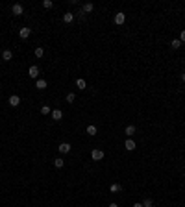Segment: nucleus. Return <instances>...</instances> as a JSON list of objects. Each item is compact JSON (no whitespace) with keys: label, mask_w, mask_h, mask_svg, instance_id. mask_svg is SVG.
<instances>
[{"label":"nucleus","mask_w":185,"mask_h":207,"mask_svg":"<svg viewBox=\"0 0 185 207\" xmlns=\"http://www.w3.org/2000/svg\"><path fill=\"white\" fill-rule=\"evenodd\" d=\"M70 148H72V146H70L69 142H61L57 150H59V154H69V152H70Z\"/></svg>","instance_id":"nucleus-4"},{"label":"nucleus","mask_w":185,"mask_h":207,"mask_svg":"<svg viewBox=\"0 0 185 207\" xmlns=\"http://www.w3.org/2000/svg\"><path fill=\"white\" fill-rule=\"evenodd\" d=\"M28 76L31 78V80H39V67L37 65H31V67L28 69Z\"/></svg>","instance_id":"nucleus-1"},{"label":"nucleus","mask_w":185,"mask_h":207,"mask_svg":"<svg viewBox=\"0 0 185 207\" xmlns=\"http://www.w3.org/2000/svg\"><path fill=\"white\" fill-rule=\"evenodd\" d=\"M52 118L54 120H61L63 118V111H61V109H54V111H52Z\"/></svg>","instance_id":"nucleus-11"},{"label":"nucleus","mask_w":185,"mask_h":207,"mask_svg":"<svg viewBox=\"0 0 185 207\" xmlns=\"http://www.w3.org/2000/svg\"><path fill=\"white\" fill-rule=\"evenodd\" d=\"M133 207H143V204H133Z\"/></svg>","instance_id":"nucleus-26"},{"label":"nucleus","mask_w":185,"mask_h":207,"mask_svg":"<svg viewBox=\"0 0 185 207\" xmlns=\"http://www.w3.org/2000/svg\"><path fill=\"white\" fill-rule=\"evenodd\" d=\"M46 85H48V83H46V80H41V78L35 81V89H45Z\"/></svg>","instance_id":"nucleus-12"},{"label":"nucleus","mask_w":185,"mask_h":207,"mask_svg":"<svg viewBox=\"0 0 185 207\" xmlns=\"http://www.w3.org/2000/svg\"><path fill=\"white\" fill-rule=\"evenodd\" d=\"M135 131H137V128H135V126H128V128L124 130V133L128 135V137H132V135H135Z\"/></svg>","instance_id":"nucleus-13"},{"label":"nucleus","mask_w":185,"mask_h":207,"mask_svg":"<svg viewBox=\"0 0 185 207\" xmlns=\"http://www.w3.org/2000/svg\"><path fill=\"white\" fill-rule=\"evenodd\" d=\"M124 21H126V15L124 13H117L115 15V24H124Z\"/></svg>","instance_id":"nucleus-10"},{"label":"nucleus","mask_w":185,"mask_h":207,"mask_svg":"<svg viewBox=\"0 0 185 207\" xmlns=\"http://www.w3.org/2000/svg\"><path fill=\"white\" fill-rule=\"evenodd\" d=\"M7 102H9V105H11V107H17V105L21 104V98H19L17 95H11V96H9V100H7Z\"/></svg>","instance_id":"nucleus-3"},{"label":"nucleus","mask_w":185,"mask_h":207,"mask_svg":"<svg viewBox=\"0 0 185 207\" xmlns=\"http://www.w3.org/2000/svg\"><path fill=\"white\" fill-rule=\"evenodd\" d=\"M30 33H31L30 28H21V30H19V37H21V39H28Z\"/></svg>","instance_id":"nucleus-5"},{"label":"nucleus","mask_w":185,"mask_h":207,"mask_svg":"<svg viewBox=\"0 0 185 207\" xmlns=\"http://www.w3.org/2000/svg\"><path fill=\"white\" fill-rule=\"evenodd\" d=\"M81 11H83V13H91V11H93V4H91V2L83 4V7H81Z\"/></svg>","instance_id":"nucleus-14"},{"label":"nucleus","mask_w":185,"mask_h":207,"mask_svg":"<svg viewBox=\"0 0 185 207\" xmlns=\"http://www.w3.org/2000/svg\"><path fill=\"white\" fill-rule=\"evenodd\" d=\"M2 59L4 61H11L13 59V52H11V50H4L2 52Z\"/></svg>","instance_id":"nucleus-9"},{"label":"nucleus","mask_w":185,"mask_h":207,"mask_svg":"<svg viewBox=\"0 0 185 207\" xmlns=\"http://www.w3.org/2000/svg\"><path fill=\"white\" fill-rule=\"evenodd\" d=\"M143 207H154V202H152L150 198H146V200L143 202Z\"/></svg>","instance_id":"nucleus-20"},{"label":"nucleus","mask_w":185,"mask_h":207,"mask_svg":"<svg viewBox=\"0 0 185 207\" xmlns=\"http://www.w3.org/2000/svg\"><path fill=\"white\" fill-rule=\"evenodd\" d=\"M35 56H37V57H43V56H45V50H43L41 46H39V48H35Z\"/></svg>","instance_id":"nucleus-21"},{"label":"nucleus","mask_w":185,"mask_h":207,"mask_svg":"<svg viewBox=\"0 0 185 207\" xmlns=\"http://www.w3.org/2000/svg\"><path fill=\"white\" fill-rule=\"evenodd\" d=\"M63 165H65V163H63L61 157H57L56 161H54V166H56V168H63Z\"/></svg>","instance_id":"nucleus-16"},{"label":"nucleus","mask_w":185,"mask_h":207,"mask_svg":"<svg viewBox=\"0 0 185 207\" xmlns=\"http://www.w3.org/2000/svg\"><path fill=\"white\" fill-rule=\"evenodd\" d=\"M135 146H137V144H135V140H133V139H128V140H126V142H124V148H126V150H128V152L135 150Z\"/></svg>","instance_id":"nucleus-6"},{"label":"nucleus","mask_w":185,"mask_h":207,"mask_svg":"<svg viewBox=\"0 0 185 207\" xmlns=\"http://www.w3.org/2000/svg\"><path fill=\"white\" fill-rule=\"evenodd\" d=\"M109 207H119V205H117V204H109Z\"/></svg>","instance_id":"nucleus-27"},{"label":"nucleus","mask_w":185,"mask_h":207,"mask_svg":"<svg viewBox=\"0 0 185 207\" xmlns=\"http://www.w3.org/2000/svg\"><path fill=\"white\" fill-rule=\"evenodd\" d=\"M180 41L185 43V30H182V33H180Z\"/></svg>","instance_id":"nucleus-25"},{"label":"nucleus","mask_w":185,"mask_h":207,"mask_svg":"<svg viewBox=\"0 0 185 207\" xmlns=\"http://www.w3.org/2000/svg\"><path fill=\"white\" fill-rule=\"evenodd\" d=\"M170 46H172L174 50H176V48H180V46H182V41H180V39H174V41L170 43Z\"/></svg>","instance_id":"nucleus-18"},{"label":"nucleus","mask_w":185,"mask_h":207,"mask_svg":"<svg viewBox=\"0 0 185 207\" xmlns=\"http://www.w3.org/2000/svg\"><path fill=\"white\" fill-rule=\"evenodd\" d=\"M87 133L89 135H96V126H93V124H91V126H87Z\"/></svg>","instance_id":"nucleus-19"},{"label":"nucleus","mask_w":185,"mask_h":207,"mask_svg":"<svg viewBox=\"0 0 185 207\" xmlns=\"http://www.w3.org/2000/svg\"><path fill=\"white\" fill-rule=\"evenodd\" d=\"M11 11H13V15H22V11H24V7H22L21 4H13V7H11Z\"/></svg>","instance_id":"nucleus-7"},{"label":"nucleus","mask_w":185,"mask_h":207,"mask_svg":"<svg viewBox=\"0 0 185 207\" xmlns=\"http://www.w3.org/2000/svg\"><path fill=\"white\" fill-rule=\"evenodd\" d=\"M91 157L94 159V161H102V159H104V152L98 150V148H94V150L91 152Z\"/></svg>","instance_id":"nucleus-2"},{"label":"nucleus","mask_w":185,"mask_h":207,"mask_svg":"<svg viewBox=\"0 0 185 207\" xmlns=\"http://www.w3.org/2000/svg\"><path fill=\"white\" fill-rule=\"evenodd\" d=\"M72 21H74V13H70V11H67V13L63 15V22H67V24H70Z\"/></svg>","instance_id":"nucleus-8"},{"label":"nucleus","mask_w":185,"mask_h":207,"mask_svg":"<svg viewBox=\"0 0 185 207\" xmlns=\"http://www.w3.org/2000/svg\"><path fill=\"white\" fill-rule=\"evenodd\" d=\"M120 189H122V187H120V185H119V183H113V185H111V187H109V190H111V192H119V190H120Z\"/></svg>","instance_id":"nucleus-17"},{"label":"nucleus","mask_w":185,"mask_h":207,"mask_svg":"<svg viewBox=\"0 0 185 207\" xmlns=\"http://www.w3.org/2000/svg\"><path fill=\"white\" fill-rule=\"evenodd\" d=\"M41 113H43V115H48V113H52V109H50L48 105H43V107H41Z\"/></svg>","instance_id":"nucleus-22"},{"label":"nucleus","mask_w":185,"mask_h":207,"mask_svg":"<svg viewBox=\"0 0 185 207\" xmlns=\"http://www.w3.org/2000/svg\"><path fill=\"white\" fill-rule=\"evenodd\" d=\"M76 87H78V89H81V91H83V89L87 87V83H85V80H81V78H80V80H76Z\"/></svg>","instance_id":"nucleus-15"},{"label":"nucleus","mask_w":185,"mask_h":207,"mask_svg":"<svg viewBox=\"0 0 185 207\" xmlns=\"http://www.w3.org/2000/svg\"><path fill=\"white\" fill-rule=\"evenodd\" d=\"M52 6H54V4H52V0H45V2H43V7H46V9H50Z\"/></svg>","instance_id":"nucleus-23"},{"label":"nucleus","mask_w":185,"mask_h":207,"mask_svg":"<svg viewBox=\"0 0 185 207\" xmlns=\"http://www.w3.org/2000/svg\"><path fill=\"white\" fill-rule=\"evenodd\" d=\"M74 100H76L74 93H69V95H67V102H74Z\"/></svg>","instance_id":"nucleus-24"},{"label":"nucleus","mask_w":185,"mask_h":207,"mask_svg":"<svg viewBox=\"0 0 185 207\" xmlns=\"http://www.w3.org/2000/svg\"><path fill=\"white\" fill-rule=\"evenodd\" d=\"M182 81H185V72H183V74H182Z\"/></svg>","instance_id":"nucleus-28"}]
</instances>
